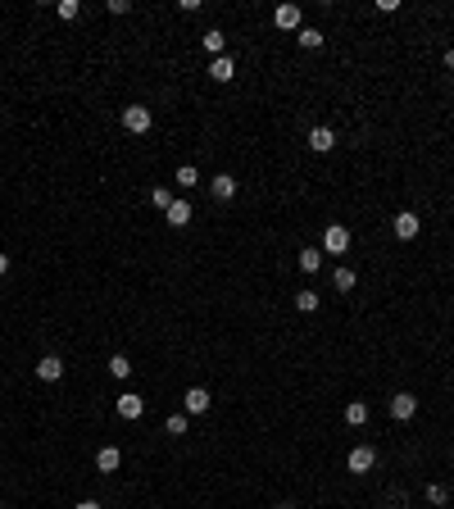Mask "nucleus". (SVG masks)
Returning <instances> with one entry per match:
<instances>
[{"label":"nucleus","mask_w":454,"mask_h":509,"mask_svg":"<svg viewBox=\"0 0 454 509\" xmlns=\"http://www.w3.org/2000/svg\"><path fill=\"white\" fill-rule=\"evenodd\" d=\"M0 509H5V496H0Z\"/></svg>","instance_id":"7c9ffc66"},{"label":"nucleus","mask_w":454,"mask_h":509,"mask_svg":"<svg viewBox=\"0 0 454 509\" xmlns=\"http://www.w3.org/2000/svg\"><path fill=\"white\" fill-rule=\"evenodd\" d=\"M332 282H336V291H355V282H359V278H355L350 269H336V278H332Z\"/></svg>","instance_id":"412c9836"},{"label":"nucleus","mask_w":454,"mask_h":509,"mask_svg":"<svg viewBox=\"0 0 454 509\" xmlns=\"http://www.w3.org/2000/svg\"><path fill=\"white\" fill-rule=\"evenodd\" d=\"M418 228H422V218L413 214V209H404V214H395V223H391V232H395V237H400V241H413V237H418Z\"/></svg>","instance_id":"7ed1b4c3"},{"label":"nucleus","mask_w":454,"mask_h":509,"mask_svg":"<svg viewBox=\"0 0 454 509\" xmlns=\"http://www.w3.org/2000/svg\"><path fill=\"white\" fill-rule=\"evenodd\" d=\"M332 146H336V132H332V128H314V132H309V151L327 155Z\"/></svg>","instance_id":"f8f14e48"},{"label":"nucleus","mask_w":454,"mask_h":509,"mask_svg":"<svg viewBox=\"0 0 454 509\" xmlns=\"http://www.w3.org/2000/svg\"><path fill=\"white\" fill-rule=\"evenodd\" d=\"M177 186H186V191H191L195 182H200V173H195V164H182V169H177V177H173Z\"/></svg>","instance_id":"a211bd4d"},{"label":"nucleus","mask_w":454,"mask_h":509,"mask_svg":"<svg viewBox=\"0 0 454 509\" xmlns=\"http://www.w3.org/2000/svg\"><path fill=\"white\" fill-rule=\"evenodd\" d=\"M295 309H300V314H314V309H318V291H295Z\"/></svg>","instance_id":"f3484780"},{"label":"nucleus","mask_w":454,"mask_h":509,"mask_svg":"<svg viewBox=\"0 0 454 509\" xmlns=\"http://www.w3.org/2000/svg\"><path fill=\"white\" fill-rule=\"evenodd\" d=\"M164 432H168V436H186V414H173V419L164 423Z\"/></svg>","instance_id":"4be33fe9"},{"label":"nucleus","mask_w":454,"mask_h":509,"mask_svg":"<svg viewBox=\"0 0 454 509\" xmlns=\"http://www.w3.org/2000/svg\"><path fill=\"white\" fill-rule=\"evenodd\" d=\"M168 223H173V228H186V223H191V200H173V205H168Z\"/></svg>","instance_id":"4468645a"},{"label":"nucleus","mask_w":454,"mask_h":509,"mask_svg":"<svg viewBox=\"0 0 454 509\" xmlns=\"http://www.w3.org/2000/svg\"><path fill=\"white\" fill-rule=\"evenodd\" d=\"M427 500H432V505H445V500H450V491H445V487H436V482H432V487H427Z\"/></svg>","instance_id":"a878e982"},{"label":"nucleus","mask_w":454,"mask_h":509,"mask_svg":"<svg viewBox=\"0 0 454 509\" xmlns=\"http://www.w3.org/2000/svg\"><path fill=\"white\" fill-rule=\"evenodd\" d=\"M119 464H123L119 445H105V450H100V455H96V468H100V473H114V468H119Z\"/></svg>","instance_id":"ddd939ff"},{"label":"nucleus","mask_w":454,"mask_h":509,"mask_svg":"<svg viewBox=\"0 0 454 509\" xmlns=\"http://www.w3.org/2000/svg\"><path fill=\"white\" fill-rule=\"evenodd\" d=\"M150 205H155V209H164V214H168V205H173V195L164 191V186H155V191H150Z\"/></svg>","instance_id":"b1692460"},{"label":"nucleus","mask_w":454,"mask_h":509,"mask_svg":"<svg viewBox=\"0 0 454 509\" xmlns=\"http://www.w3.org/2000/svg\"><path fill=\"white\" fill-rule=\"evenodd\" d=\"M273 23H277L282 32H300V10H295V5H277V10H273Z\"/></svg>","instance_id":"0eeeda50"},{"label":"nucleus","mask_w":454,"mask_h":509,"mask_svg":"<svg viewBox=\"0 0 454 509\" xmlns=\"http://www.w3.org/2000/svg\"><path fill=\"white\" fill-rule=\"evenodd\" d=\"M373 464H377V450H373V445H355V450H350V473H373Z\"/></svg>","instance_id":"20e7f679"},{"label":"nucleus","mask_w":454,"mask_h":509,"mask_svg":"<svg viewBox=\"0 0 454 509\" xmlns=\"http://www.w3.org/2000/svg\"><path fill=\"white\" fill-rule=\"evenodd\" d=\"M323 269V250H300V273H318Z\"/></svg>","instance_id":"dca6fc26"},{"label":"nucleus","mask_w":454,"mask_h":509,"mask_svg":"<svg viewBox=\"0 0 454 509\" xmlns=\"http://www.w3.org/2000/svg\"><path fill=\"white\" fill-rule=\"evenodd\" d=\"M109 373H114V378L123 382V378L132 373V359H128V355H114V359H109Z\"/></svg>","instance_id":"6ab92c4d"},{"label":"nucleus","mask_w":454,"mask_h":509,"mask_svg":"<svg viewBox=\"0 0 454 509\" xmlns=\"http://www.w3.org/2000/svg\"><path fill=\"white\" fill-rule=\"evenodd\" d=\"M277 509H295V505H277Z\"/></svg>","instance_id":"c756f323"},{"label":"nucleus","mask_w":454,"mask_h":509,"mask_svg":"<svg viewBox=\"0 0 454 509\" xmlns=\"http://www.w3.org/2000/svg\"><path fill=\"white\" fill-rule=\"evenodd\" d=\"M73 509H100V505H96V500H77Z\"/></svg>","instance_id":"bb28decb"},{"label":"nucleus","mask_w":454,"mask_h":509,"mask_svg":"<svg viewBox=\"0 0 454 509\" xmlns=\"http://www.w3.org/2000/svg\"><path fill=\"white\" fill-rule=\"evenodd\" d=\"M182 405H186V414H205L209 405H214V396H209L205 387H191V391L182 396Z\"/></svg>","instance_id":"1a4fd4ad"},{"label":"nucleus","mask_w":454,"mask_h":509,"mask_svg":"<svg viewBox=\"0 0 454 509\" xmlns=\"http://www.w3.org/2000/svg\"><path fill=\"white\" fill-rule=\"evenodd\" d=\"M37 378H41V382H59V378H64V359H59V355H41V359H37Z\"/></svg>","instance_id":"39448f33"},{"label":"nucleus","mask_w":454,"mask_h":509,"mask_svg":"<svg viewBox=\"0 0 454 509\" xmlns=\"http://www.w3.org/2000/svg\"><path fill=\"white\" fill-rule=\"evenodd\" d=\"M300 46L304 50H318V46H323V32H318V28H300Z\"/></svg>","instance_id":"aec40b11"},{"label":"nucleus","mask_w":454,"mask_h":509,"mask_svg":"<svg viewBox=\"0 0 454 509\" xmlns=\"http://www.w3.org/2000/svg\"><path fill=\"white\" fill-rule=\"evenodd\" d=\"M209 77H214V82H232V77H237V64H232V55H218L214 64H209Z\"/></svg>","instance_id":"9d476101"},{"label":"nucleus","mask_w":454,"mask_h":509,"mask_svg":"<svg viewBox=\"0 0 454 509\" xmlns=\"http://www.w3.org/2000/svg\"><path fill=\"white\" fill-rule=\"evenodd\" d=\"M346 423H350V428H364V423H368V405L364 401H350L346 405Z\"/></svg>","instance_id":"2eb2a0df"},{"label":"nucleus","mask_w":454,"mask_h":509,"mask_svg":"<svg viewBox=\"0 0 454 509\" xmlns=\"http://www.w3.org/2000/svg\"><path fill=\"white\" fill-rule=\"evenodd\" d=\"M205 50L209 55H223V32H218V28H209V32H205Z\"/></svg>","instance_id":"5701e85b"},{"label":"nucleus","mask_w":454,"mask_h":509,"mask_svg":"<svg viewBox=\"0 0 454 509\" xmlns=\"http://www.w3.org/2000/svg\"><path fill=\"white\" fill-rule=\"evenodd\" d=\"M141 414H146V401H141L137 391H128V396H119V419H128V423H137Z\"/></svg>","instance_id":"6e6552de"},{"label":"nucleus","mask_w":454,"mask_h":509,"mask_svg":"<svg viewBox=\"0 0 454 509\" xmlns=\"http://www.w3.org/2000/svg\"><path fill=\"white\" fill-rule=\"evenodd\" d=\"M123 128L141 137V132H150V128H155V114H150L146 105H128V109H123Z\"/></svg>","instance_id":"f257e3e1"},{"label":"nucleus","mask_w":454,"mask_h":509,"mask_svg":"<svg viewBox=\"0 0 454 509\" xmlns=\"http://www.w3.org/2000/svg\"><path fill=\"white\" fill-rule=\"evenodd\" d=\"M350 250V232L341 228V223H332V228L323 232V255H346Z\"/></svg>","instance_id":"f03ea898"},{"label":"nucleus","mask_w":454,"mask_h":509,"mask_svg":"<svg viewBox=\"0 0 454 509\" xmlns=\"http://www.w3.org/2000/svg\"><path fill=\"white\" fill-rule=\"evenodd\" d=\"M77 14H82L77 0H59V19H77Z\"/></svg>","instance_id":"393cba45"},{"label":"nucleus","mask_w":454,"mask_h":509,"mask_svg":"<svg viewBox=\"0 0 454 509\" xmlns=\"http://www.w3.org/2000/svg\"><path fill=\"white\" fill-rule=\"evenodd\" d=\"M445 68H454V46H450V50H445Z\"/></svg>","instance_id":"c85d7f7f"},{"label":"nucleus","mask_w":454,"mask_h":509,"mask_svg":"<svg viewBox=\"0 0 454 509\" xmlns=\"http://www.w3.org/2000/svg\"><path fill=\"white\" fill-rule=\"evenodd\" d=\"M5 273H10V255H0V278H5Z\"/></svg>","instance_id":"cd10ccee"},{"label":"nucleus","mask_w":454,"mask_h":509,"mask_svg":"<svg viewBox=\"0 0 454 509\" xmlns=\"http://www.w3.org/2000/svg\"><path fill=\"white\" fill-rule=\"evenodd\" d=\"M209 191H214V200H232V195H237V177H232V173H218L214 182H209Z\"/></svg>","instance_id":"9b49d317"},{"label":"nucleus","mask_w":454,"mask_h":509,"mask_svg":"<svg viewBox=\"0 0 454 509\" xmlns=\"http://www.w3.org/2000/svg\"><path fill=\"white\" fill-rule=\"evenodd\" d=\"M413 414H418V401H413L409 391H400V396H391V419H400V423H409Z\"/></svg>","instance_id":"423d86ee"}]
</instances>
